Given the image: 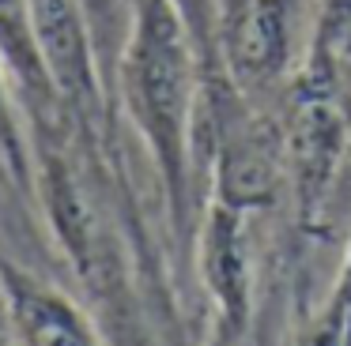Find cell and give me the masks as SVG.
Listing matches in <instances>:
<instances>
[{"label": "cell", "instance_id": "5b68a950", "mask_svg": "<svg viewBox=\"0 0 351 346\" xmlns=\"http://www.w3.org/2000/svg\"><path fill=\"white\" fill-rule=\"evenodd\" d=\"M0 312L19 346H99L91 316L34 271L0 256Z\"/></svg>", "mask_w": 351, "mask_h": 346}, {"label": "cell", "instance_id": "30bf717a", "mask_svg": "<svg viewBox=\"0 0 351 346\" xmlns=\"http://www.w3.org/2000/svg\"><path fill=\"white\" fill-rule=\"evenodd\" d=\"M313 49L336 64L351 57V0H313Z\"/></svg>", "mask_w": 351, "mask_h": 346}, {"label": "cell", "instance_id": "52a82bcc", "mask_svg": "<svg viewBox=\"0 0 351 346\" xmlns=\"http://www.w3.org/2000/svg\"><path fill=\"white\" fill-rule=\"evenodd\" d=\"M23 117V102L0 64V177L19 196H34V139Z\"/></svg>", "mask_w": 351, "mask_h": 346}, {"label": "cell", "instance_id": "3957f363", "mask_svg": "<svg viewBox=\"0 0 351 346\" xmlns=\"http://www.w3.org/2000/svg\"><path fill=\"white\" fill-rule=\"evenodd\" d=\"M34 42L72 128L91 135L106 117V68L80 0H31Z\"/></svg>", "mask_w": 351, "mask_h": 346}, {"label": "cell", "instance_id": "6da1fadb", "mask_svg": "<svg viewBox=\"0 0 351 346\" xmlns=\"http://www.w3.org/2000/svg\"><path fill=\"white\" fill-rule=\"evenodd\" d=\"M114 83L159 173L170 226L182 241H193L204 185V72L170 0H132Z\"/></svg>", "mask_w": 351, "mask_h": 346}, {"label": "cell", "instance_id": "ba28073f", "mask_svg": "<svg viewBox=\"0 0 351 346\" xmlns=\"http://www.w3.org/2000/svg\"><path fill=\"white\" fill-rule=\"evenodd\" d=\"M295 346H351V245L317 312L298 331Z\"/></svg>", "mask_w": 351, "mask_h": 346}, {"label": "cell", "instance_id": "277c9868", "mask_svg": "<svg viewBox=\"0 0 351 346\" xmlns=\"http://www.w3.org/2000/svg\"><path fill=\"white\" fill-rule=\"evenodd\" d=\"M197 267L215 308V346H242L253 320V260L245 245V211L208 200L197 222Z\"/></svg>", "mask_w": 351, "mask_h": 346}, {"label": "cell", "instance_id": "9c48e42d", "mask_svg": "<svg viewBox=\"0 0 351 346\" xmlns=\"http://www.w3.org/2000/svg\"><path fill=\"white\" fill-rule=\"evenodd\" d=\"M87 8V19H91L95 42H99V57L106 68V79H114V64L117 53H121L125 30H129V15H132V0H80Z\"/></svg>", "mask_w": 351, "mask_h": 346}, {"label": "cell", "instance_id": "7a4b0ae2", "mask_svg": "<svg viewBox=\"0 0 351 346\" xmlns=\"http://www.w3.org/2000/svg\"><path fill=\"white\" fill-rule=\"evenodd\" d=\"M336 68H340L336 60L310 49L291 87L287 120L280 135L283 177H287L298 218L306 226H313L325 211L351 139V117L340 94Z\"/></svg>", "mask_w": 351, "mask_h": 346}, {"label": "cell", "instance_id": "8992f818", "mask_svg": "<svg viewBox=\"0 0 351 346\" xmlns=\"http://www.w3.org/2000/svg\"><path fill=\"white\" fill-rule=\"evenodd\" d=\"M0 64L8 72L31 124L69 120L53 83H49L46 64H42L38 42H34L31 0H0Z\"/></svg>", "mask_w": 351, "mask_h": 346}]
</instances>
